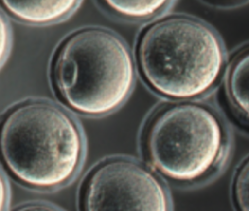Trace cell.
I'll return each instance as SVG.
<instances>
[{"label":"cell","instance_id":"1","mask_svg":"<svg viewBox=\"0 0 249 211\" xmlns=\"http://www.w3.org/2000/svg\"><path fill=\"white\" fill-rule=\"evenodd\" d=\"M138 65L146 85L175 100L200 98L217 85L226 65L221 38L203 21L187 15L160 19L142 33Z\"/></svg>","mask_w":249,"mask_h":211},{"label":"cell","instance_id":"2","mask_svg":"<svg viewBox=\"0 0 249 211\" xmlns=\"http://www.w3.org/2000/svg\"><path fill=\"white\" fill-rule=\"evenodd\" d=\"M85 143L74 118L46 100L14 107L0 124V156L27 186L52 190L70 182L84 157Z\"/></svg>","mask_w":249,"mask_h":211},{"label":"cell","instance_id":"3","mask_svg":"<svg viewBox=\"0 0 249 211\" xmlns=\"http://www.w3.org/2000/svg\"><path fill=\"white\" fill-rule=\"evenodd\" d=\"M135 80L130 51L108 29L75 32L61 44L53 63V81L61 98L86 115L115 112L129 98Z\"/></svg>","mask_w":249,"mask_h":211},{"label":"cell","instance_id":"4","mask_svg":"<svg viewBox=\"0 0 249 211\" xmlns=\"http://www.w3.org/2000/svg\"><path fill=\"white\" fill-rule=\"evenodd\" d=\"M144 149L152 166L167 179L195 184L224 163L229 135L211 107L182 102L163 107L146 127Z\"/></svg>","mask_w":249,"mask_h":211},{"label":"cell","instance_id":"5","mask_svg":"<svg viewBox=\"0 0 249 211\" xmlns=\"http://www.w3.org/2000/svg\"><path fill=\"white\" fill-rule=\"evenodd\" d=\"M87 211H170L172 202L160 179L139 162L113 158L90 174L84 192Z\"/></svg>","mask_w":249,"mask_h":211},{"label":"cell","instance_id":"6","mask_svg":"<svg viewBox=\"0 0 249 211\" xmlns=\"http://www.w3.org/2000/svg\"><path fill=\"white\" fill-rule=\"evenodd\" d=\"M81 0H0L18 20L30 25L59 22L74 12Z\"/></svg>","mask_w":249,"mask_h":211},{"label":"cell","instance_id":"7","mask_svg":"<svg viewBox=\"0 0 249 211\" xmlns=\"http://www.w3.org/2000/svg\"><path fill=\"white\" fill-rule=\"evenodd\" d=\"M226 91L234 111L249 124V48L241 52L231 64Z\"/></svg>","mask_w":249,"mask_h":211},{"label":"cell","instance_id":"8","mask_svg":"<svg viewBox=\"0 0 249 211\" xmlns=\"http://www.w3.org/2000/svg\"><path fill=\"white\" fill-rule=\"evenodd\" d=\"M174 0H102L112 12L129 20L142 21L157 17Z\"/></svg>","mask_w":249,"mask_h":211},{"label":"cell","instance_id":"9","mask_svg":"<svg viewBox=\"0 0 249 211\" xmlns=\"http://www.w3.org/2000/svg\"><path fill=\"white\" fill-rule=\"evenodd\" d=\"M232 191L237 208L242 211H249V158L238 169Z\"/></svg>","mask_w":249,"mask_h":211},{"label":"cell","instance_id":"10","mask_svg":"<svg viewBox=\"0 0 249 211\" xmlns=\"http://www.w3.org/2000/svg\"><path fill=\"white\" fill-rule=\"evenodd\" d=\"M11 28L8 20L0 12V67L6 60L11 48Z\"/></svg>","mask_w":249,"mask_h":211},{"label":"cell","instance_id":"11","mask_svg":"<svg viewBox=\"0 0 249 211\" xmlns=\"http://www.w3.org/2000/svg\"><path fill=\"white\" fill-rule=\"evenodd\" d=\"M9 200L8 184L4 175L0 171V211H4L7 208Z\"/></svg>","mask_w":249,"mask_h":211},{"label":"cell","instance_id":"12","mask_svg":"<svg viewBox=\"0 0 249 211\" xmlns=\"http://www.w3.org/2000/svg\"><path fill=\"white\" fill-rule=\"evenodd\" d=\"M219 2H237V1H241V0H216Z\"/></svg>","mask_w":249,"mask_h":211}]
</instances>
